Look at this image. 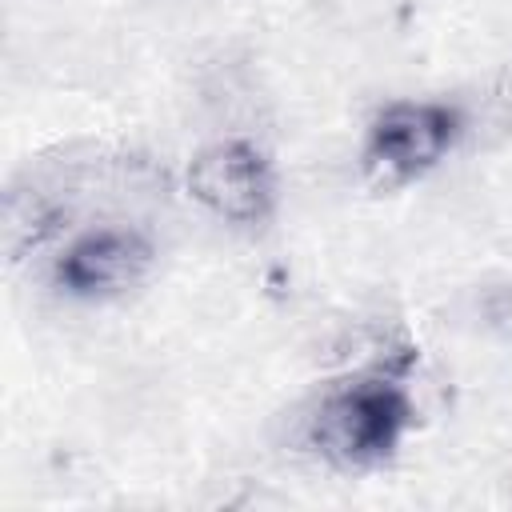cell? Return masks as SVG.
I'll return each instance as SVG.
<instances>
[{"label": "cell", "mask_w": 512, "mask_h": 512, "mask_svg": "<svg viewBox=\"0 0 512 512\" xmlns=\"http://www.w3.org/2000/svg\"><path fill=\"white\" fill-rule=\"evenodd\" d=\"M188 192L200 208L228 224H256L272 212L276 176L268 156L248 140H220L192 156Z\"/></svg>", "instance_id": "3957f363"}, {"label": "cell", "mask_w": 512, "mask_h": 512, "mask_svg": "<svg viewBox=\"0 0 512 512\" xmlns=\"http://www.w3.org/2000/svg\"><path fill=\"white\" fill-rule=\"evenodd\" d=\"M408 424V392L388 376H360L352 384L332 388L320 400V408L308 420V440L324 460L340 468H364L384 460L400 444Z\"/></svg>", "instance_id": "6da1fadb"}, {"label": "cell", "mask_w": 512, "mask_h": 512, "mask_svg": "<svg viewBox=\"0 0 512 512\" xmlns=\"http://www.w3.org/2000/svg\"><path fill=\"white\" fill-rule=\"evenodd\" d=\"M152 244L132 228H96L72 240L56 260V284L72 296H108L140 280Z\"/></svg>", "instance_id": "277c9868"}, {"label": "cell", "mask_w": 512, "mask_h": 512, "mask_svg": "<svg viewBox=\"0 0 512 512\" xmlns=\"http://www.w3.org/2000/svg\"><path fill=\"white\" fill-rule=\"evenodd\" d=\"M460 136L456 108L440 100H392L368 124L364 164L384 180H416L436 168Z\"/></svg>", "instance_id": "7a4b0ae2"}]
</instances>
